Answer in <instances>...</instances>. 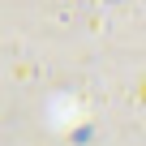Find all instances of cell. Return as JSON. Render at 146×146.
Returning a JSON list of instances; mask_svg holds the SVG:
<instances>
[{
	"mask_svg": "<svg viewBox=\"0 0 146 146\" xmlns=\"http://www.w3.org/2000/svg\"><path fill=\"white\" fill-rule=\"evenodd\" d=\"M142 95H146V82H142Z\"/></svg>",
	"mask_w": 146,
	"mask_h": 146,
	"instance_id": "cell-1",
	"label": "cell"
}]
</instances>
